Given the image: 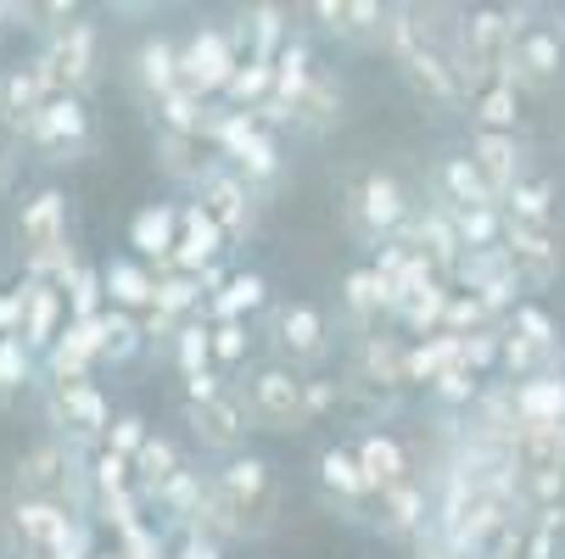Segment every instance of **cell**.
I'll return each mask as SVG.
<instances>
[{"mask_svg":"<svg viewBox=\"0 0 565 559\" xmlns=\"http://www.w3.org/2000/svg\"><path fill=\"white\" fill-rule=\"evenodd\" d=\"M532 12L537 7H470V12H459V34H454L448 62H454L465 101L488 85H510V40Z\"/></svg>","mask_w":565,"mask_h":559,"instance_id":"6da1fadb","label":"cell"},{"mask_svg":"<svg viewBox=\"0 0 565 559\" xmlns=\"http://www.w3.org/2000/svg\"><path fill=\"white\" fill-rule=\"evenodd\" d=\"M375 40L386 45V56L397 62V73L409 78V90H415L426 107H437V112H459V107H465V90H459V78H454V62H448V51L431 40V29L420 23L415 7L386 12V23H381Z\"/></svg>","mask_w":565,"mask_h":559,"instance_id":"7a4b0ae2","label":"cell"},{"mask_svg":"<svg viewBox=\"0 0 565 559\" xmlns=\"http://www.w3.org/2000/svg\"><path fill=\"white\" fill-rule=\"evenodd\" d=\"M218 504H224V520H230V537H258L269 520H275V475L258 453H235L218 475H207Z\"/></svg>","mask_w":565,"mask_h":559,"instance_id":"3957f363","label":"cell"},{"mask_svg":"<svg viewBox=\"0 0 565 559\" xmlns=\"http://www.w3.org/2000/svg\"><path fill=\"white\" fill-rule=\"evenodd\" d=\"M510 85L532 90V96L565 90V23L559 18L532 12L515 29V40H510Z\"/></svg>","mask_w":565,"mask_h":559,"instance_id":"277c9868","label":"cell"},{"mask_svg":"<svg viewBox=\"0 0 565 559\" xmlns=\"http://www.w3.org/2000/svg\"><path fill=\"white\" fill-rule=\"evenodd\" d=\"M409 218H415V207H409V191H403L392 174H381V169H370V174H359L353 185H348V224H353V235L364 247H386V241H397L403 229H409Z\"/></svg>","mask_w":565,"mask_h":559,"instance_id":"5b68a950","label":"cell"},{"mask_svg":"<svg viewBox=\"0 0 565 559\" xmlns=\"http://www.w3.org/2000/svg\"><path fill=\"white\" fill-rule=\"evenodd\" d=\"M40 67H45V78H51L56 96H78V90L96 78V23H78V18L62 23V29L51 34Z\"/></svg>","mask_w":565,"mask_h":559,"instance_id":"8992f818","label":"cell"},{"mask_svg":"<svg viewBox=\"0 0 565 559\" xmlns=\"http://www.w3.org/2000/svg\"><path fill=\"white\" fill-rule=\"evenodd\" d=\"M185 420H191V431H196L202 448L230 453V459L241 453V442H247V431H253L247 397H241L235 386H218L213 397H202V404H185Z\"/></svg>","mask_w":565,"mask_h":559,"instance_id":"52a82bcc","label":"cell"},{"mask_svg":"<svg viewBox=\"0 0 565 559\" xmlns=\"http://www.w3.org/2000/svg\"><path fill=\"white\" fill-rule=\"evenodd\" d=\"M23 135H29V146H40L51 157V163H67L73 151L90 146V112H85L78 96H51Z\"/></svg>","mask_w":565,"mask_h":559,"instance_id":"ba28073f","label":"cell"},{"mask_svg":"<svg viewBox=\"0 0 565 559\" xmlns=\"http://www.w3.org/2000/svg\"><path fill=\"white\" fill-rule=\"evenodd\" d=\"M247 397V415L258 431H302V380L291 369H258L253 386L241 391Z\"/></svg>","mask_w":565,"mask_h":559,"instance_id":"9c48e42d","label":"cell"},{"mask_svg":"<svg viewBox=\"0 0 565 559\" xmlns=\"http://www.w3.org/2000/svg\"><path fill=\"white\" fill-rule=\"evenodd\" d=\"M504 264H510L521 291H548L554 275H559V235L554 229L504 224Z\"/></svg>","mask_w":565,"mask_h":559,"instance_id":"30bf717a","label":"cell"},{"mask_svg":"<svg viewBox=\"0 0 565 559\" xmlns=\"http://www.w3.org/2000/svg\"><path fill=\"white\" fill-rule=\"evenodd\" d=\"M196 207L218 224L224 241H241V235L253 229V191L241 185V174L224 169V163H213V169L196 180Z\"/></svg>","mask_w":565,"mask_h":559,"instance_id":"8fae6325","label":"cell"},{"mask_svg":"<svg viewBox=\"0 0 565 559\" xmlns=\"http://www.w3.org/2000/svg\"><path fill=\"white\" fill-rule=\"evenodd\" d=\"M235 62H241V51L218 34V29H202V34H191V45L180 51V90H191V96H218L224 85H230V73H235Z\"/></svg>","mask_w":565,"mask_h":559,"instance_id":"7c38bea8","label":"cell"},{"mask_svg":"<svg viewBox=\"0 0 565 559\" xmlns=\"http://www.w3.org/2000/svg\"><path fill=\"white\" fill-rule=\"evenodd\" d=\"M431 207H443L448 218H459V213L499 207V196L488 191V180L476 174V163H470L465 151H448L443 163H437V174H431Z\"/></svg>","mask_w":565,"mask_h":559,"instance_id":"4fadbf2b","label":"cell"},{"mask_svg":"<svg viewBox=\"0 0 565 559\" xmlns=\"http://www.w3.org/2000/svg\"><path fill=\"white\" fill-rule=\"evenodd\" d=\"M18 487H23V498H34V504L67 509V487H73V459H67V448H62V442L29 448L23 464H18Z\"/></svg>","mask_w":565,"mask_h":559,"instance_id":"5bb4252c","label":"cell"},{"mask_svg":"<svg viewBox=\"0 0 565 559\" xmlns=\"http://www.w3.org/2000/svg\"><path fill=\"white\" fill-rule=\"evenodd\" d=\"M18 308H23L18 342H23L29 353L51 347V342L62 336V325H67V302H62V291L45 286V280H23V286H18Z\"/></svg>","mask_w":565,"mask_h":559,"instance_id":"9a60e30c","label":"cell"},{"mask_svg":"<svg viewBox=\"0 0 565 559\" xmlns=\"http://www.w3.org/2000/svg\"><path fill=\"white\" fill-rule=\"evenodd\" d=\"M51 415L56 426H67L73 437H107L113 426V409H107V397L96 380H67V386H51Z\"/></svg>","mask_w":565,"mask_h":559,"instance_id":"2e32d148","label":"cell"},{"mask_svg":"<svg viewBox=\"0 0 565 559\" xmlns=\"http://www.w3.org/2000/svg\"><path fill=\"white\" fill-rule=\"evenodd\" d=\"M218 252H224L218 224H213L196 202H185V207H180V241H174V258H169L163 269H169V275H202Z\"/></svg>","mask_w":565,"mask_h":559,"instance_id":"e0dca14e","label":"cell"},{"mask_svg":"<svg viewBox=\"0 0 565 559\" xmlns=\"http://www.w3.org/2000/svg\"><path fill=\"white\" fill-rule=\"evenodd\" d=\"M51 96H56V90H51V78H45V67H40V56H34V62H23V67H12L7 78H0V118L23 135Z\"/></svg>","mask_w":565,"mask_h":559,"instance_id":"ac0fdd59","label":"cell"},{"mask_svg":"<svg viewBox=\"0 0 565 559\" xmlns=\"http://www.w3.org/2000/svg\"><path fill=\"white\" fill-rule=\"evenodd\" d=\"M470 163H476V174L488 180V191L493 196H504L521 174H526V151H521V135H476L470 140Z\"/></svg>","mask_w":565,"mask_h":559,"instance_id":"d6986e66","label":"cell"},{"mask_svg":"<svg viewBox=\"0 0 565 559\" xmlns=\"http://www.w3.org/2000/svg\"><path fill=\"white\" fill-rule=\"evenodd\" d=\"M499 213L504 224H526V229H554V213H559V191L548 174H521L504 196H499Z\"/></svg>","mask_w":565,"mask_h":559,"instance_id":"ffe728a7","label":"cell"},{"mask_svg":"<svg viewBox=\"0 0 565 559\" xmlns=\"http://www.w3.org/2000/svg\"><path fill=\"white\" fill-rule=\"evenodd\" d=\"M326 313L319 308H308V302H291V308H280V319H275V342H280V353L291 358V364H313V358H326Z\"/></svg>","mask_w":565,"mask_h":559,"instance_id":"44dd1931","label":"cell"},{"mask_svg":"<svg viewBox=\"0 0 565 559\" xmlns=\"http://www.w3.org/2000/svg\"><path fill=\"white\" fill-rule=\"evenodd\" d=\"M291 123L308 129V135H326L342 123V78L326 73V67H313V78L302 85V96L291 101Z\"/></svg>","mask_w":565,"mask_h":559,"instance_id":"7402d4cb","label":"cell"},{"mask_svg":"<svg viewBox=\"0 0 565 559\" xmlns=\"http://www.w3.org/2000/svg\"><path fill=\"white\" fill-rule=\"evenodd\" d=\"M174 241H180V207L151 202V207L135 213V224H129V247H135L146 264L163 269V264L174 258Z\"/></svg>","mask_w":565,"mask_h":559,"instance_id":"603a6c76","label":"cell"},{"mask_svg":"<svg viewBox=\"0 0 565 559\" xmlns=\"http://www.w3.org/2000/svg\"><path fill=\"white\" fill-rule=\"evenodd\" d=\"M174 475H185V464H180V448L169 437H146L140 453L129 459V482L140 487V498H163L174 487Z\"/></svg>","mask_w":565,"mask_h":559,"instance_id":"cb8c5ba5","label":"cell"},{"mask_svg":"<svg viewBox=\"0 0 565 559\" xmlns=\"http://www.w3.org/2000/svg\"><path fill=\"white\" fill-rule=\"evenodd\" d=\"M102 297H107L118 313H151L157 275H151L146 264H107V269H102Z\"/></svg>","mask_w":565,"mask_h":559,"instance_id":"d4e9b609","label":"cell"},{"mask_svg":"<svg viewBox=\"0 0 565 559\" xmlns=\"http://www.w3.org/2000/svg\"><path fill=\"white\" fill-rule=\"evenodd\" d=\"M359 475H364V482H370V493H386V487H397V482H409V453H403L392 437H364L359 442Z\"/></svg>","mask_w":565,"mask_h":559,"instance_id":"484cf974","label":"cell"},{"mask_svg":"<svg viewBox=\"0 0 565 559\" xmlns=\"http://www.w3.org/2000/svg\"><path fill=\"white\" fill-rule=\"evenodd\" d=\"M313 18L326 23L331 34H342V40H370V34H381L386 7L381 0H319Z\"/></svg>","mask_w":565,"mask_h":559,"instance_id":"4316f807","label":"cell"},{"mask_svg":"<svg viewBox=\"0 0 565 559\" xmlns=\"http://www.w3.org/2000/svg\"><path fill=\"white\" fill-rule=\"evenodd\" d=\"M381 504H375V526L386 531V537H415L420 526H426V493L415 487V482H397V487H386V493H375Z\"/></svg>","mask_w":565,"mask_h":559,"instance_id":"83f0119b","label":"cell"},{"mask_svg":"<svg viewBox=\"0 0 565 559\" xmlns=\"http://www.w3.org/2000/svg\"><path fill=\"white\" fill-rule=\"evenodd\" d=\"M403 358H409V347H403L397 336H364V347H359V380L364 386H381V391L409 386V380H403Z\"/></svg>","mask_w":565,"mask_h":559,"instance_id":"f1b7e54d","label":"cell"},{"mask_svg":"<svg viewBox=\"0 0 565 559\" xmlns=\"http://www.w3.org/2000/svg\"><path fill=\"white\" fill-rule=\"evenodd\" d=\"M78 520L67 515V509H56V504H34V498H23L18 504V537L23 542H34L40 553H56L62 542H67V531H73Z\"/></svg>","mask_w":565,"mask_h":559,"instance_id":"f546056e","label":"cell"},{"mask_svg":"<svg viewBox=\"0 0 565 559\" xmlns=\"http://www.w3.org/2000/svg\"><path fill=\"white\" fill-rule=\"evenodd\" d=\"M465 107L476 118V135H515V123H521V90L515 85H488V90H476Z\"/></svg>","mask_w":565,"mask_h":559,"instance_id":"4dcf8cb0","label":"cell"},{"mask_svg":"<svg viewBox=\"0 0 565 559\" xmlns=\"http://www.w3.org/2000/svg\"><path fill=\"white\" fill-rule=\"evenodd\" d=\"M157 157H163V174H174V180H185V185H196L207 169H213V157H207V140L202 135H157Z\"/></svg>","mask_w":565,"mask_h":559,"instance_id":"1f68e13d","label":"cell"},{"mask_svg":"<svg viewBox=\"0 0 565 559\" xmlns=\"http://www.w3.org/2000/svg\"><path fill=\"white\" fill-rule=\"evenodd\" d=\"M448 369H459V342L454 336H426L420 347H409V358H403V380L409 386H437Z\"/></svg>","mask_w":565,"mask_h":559,"instance_id":"d6a6232c","label":"cell"},{"mask_svg":"<svg viewBox=\"0 0 565 559\" xmlns=\"http://www.w3.org/2000/svg\"><path fill=\"white\" fill-rule=\"evenodd\" d=\"M230 101V112H258L269 96H275V67L269 62H235L230 85L218 90Z\"/></svg>","mask_w":565,"mask_h":559,"instance_id":"836d02e7","label":"cell"},{"mask_svg":"<svg viewBox=\"0 0 565 559\" xmlns=\"http://www.w3.org/2000/svg\"><path fill=\"white\" fill-rule=\"evenodd\" d=\"M241 40H247V56H241V62H275L280 45L291 40L286 12H280V7H258V12H247V23H241Z\"/></svg>","mask_w":565,"mask_h":559,"instance_id":"e575fe53","label":"cell"},{"mask_svg":"<svg viewBox=\"0 0 565 559\" xmlns=\"http://www.w3.org/2000/svg\"><path fill=\"white\" fill-rule=\"evenodd\" d=\"M135 73H140V85L163 101V96L180 90V51H174L169 40H146L140 56H135Z\"/></svg>","mask_w":565,"mask_h":559,"instance_id":"d590c367","label":"cell"},{"mask_svg":"<svg viewBox=\"0 0 565 559\" xmlns=\"http://www.w3.org/2000/svg\"><path fill=\"white\" fill-rule=\"evenodd\" d=\"M269 297V286H264V275H253V269H241V275H230L213 297H207V313H213V325H224V319H241L247 308H258Z\"/></svg>","mask_w":565,"mask_h":559,"instance_id":"8d00e7d4","label":"cell"},{"mask_svg":"<svg viewBox=\"0 0 565 559\" xmlns=\"http://www.w3.org/2000/svg\"><path fill=\"white\" fill-rule=\"evenodd\" d=\"M319 482H326V493H337L342 504H364V498H375L370 482L359 475V459L342 453V448H326V453H319Z\"/></svg>","mask_w":565,"mask_h":559,"instance_id":"74e56055","label":"cell"},{"mask_svg":"<svg viewBox=\"0 0 565 559\" xmlns=\"http://www.w3.org/2000/svg\"><path fill=\"white\" fill-rule=\"evenodd\" d=\"M62 302H67V325H90V319H102V313H107L102 269H85V264H78L73 280L62 286Z\"/></svg>","mask_w":565,"mask_h":559,"instance_id":"f35d334b","label":"cell"},{"mask_svg":"<svg viewBox=\"0 0 565 559\" xmlns=\"http://www.w3.org/2000/svg\"><path fill=\"white\" fill-rule=\"evenodd\" d=\"M342 302H348V313H353V325H381L386 319V291H381V280L370 275V269H353L348 280H342Z\"/></svg>","mask_w":565,"mask_h":559,"instance_id":"ab89813d","label":"cell"},{"mask_svg":"<svg viewBox=\"0 0 565 559\" xmlns=\"http://www.w3.org/2000/svg\"><path fill=\"white\" fill-rule=\"evenodd\" d=\"M140 342H146V331L135 313H118V308L102 313V364H129L140 353Z\"/></svg>","mask_w":565,"mask_h":559,"instance_id":"60d3db41","label":"cell"},{"mask_svg":"<svg viewBox=\"0 0 565 559\" xmlns=\"http://www.w3.org/2000/svg\"><path fill=\"white\" fill-rule=\"evenodd\" d=\"M202 308V286L196 275H157V297H151V313L174 319V325H185V313Z\"/></svg>","mask_w":565,"mask_h":559,"instance_id":"b9f144b4","label":"cell"},{"mask_svg":"<svg viewBox=\"0 0 565 559\" xmlns=\"http://www.w3.org/2000/svg\"><path fill=\"white\" fill-rule=\"evenodd\" d=\"M504 331H515V336H526L532 347H543V353H565V336H559V325L537 308V302H515L510 308V319H504Z\"/></svg>","mask_w":565,"mask_h":559,"instance_id":"7bdbcfd3","label":"cell"},{"mask_svg":"<svg viewBox=\"0 0 565 559\" xmlns=\"http://www.w3.org/2000/svg\"><path fill=\"white\" fill-rule=\"evenodd\" d=\"M157 112H163V129L169 135H202V123H207V101L191 96V90L163 96V101H157Z\"/></svg>","mask_w":565,"mask_h":559,"instance_id":"ee69618b","label":"cell"},{"mask_svg":"<svg viewBox=\"0 0 565 559\" xmlns=\"http://www.w3.org/2000/svg\"><path fill=\"white\" fill-rule=\"evenodd\" d=\"M207 358H213L218 369L241 364V358H247V325H241V319H224V325H207Z\"/></svg>","mask_w":565,"mask_h":559,"instance_id":"f6af8a7d","label":"cell"},{"mask_svg":"<svg viewBox=\"0 0 565 559\" xmlns=\"http://www.w3.org/2000/svg\"><path fill=\"white\" fill-rule=\"evenodd\" d=\"M174 353H180L185 380L202 375V369H213V358H207V319H202V325H180V331H174Z\"/></svg>","mask_w":565,"mask_h":559,"instance_id":"bcb514c9","label":"cell"},{"mask_svg":"<svg viewBox=\"0 0 565 559\" xmlns=\"http://www.w3.org/2000/svg\"><path fill=\"white\" fill-rule=\"evenodd\" d=\"M34 369V353L18 342V336H0V391H18Z\"/></svg>","mask_w":565,"mask_h":559,"instance_id":"7dc6e473","label":"cell"},{"mask_svg":"<svg viewBox=\"0 0 565 559\" xmlns=\"http://www.w3.org/2000/svg\"><path fill=\"white\" fill-rule=\"evenodd\" d=\"M146 437H151V431H146V420H140V415H118V420L107 426V453H118V459H135Z\"/></svg>","mask_w":565,"mask_h":559,"instance_id":"c3c4849f","label":"cell"},{"mask_svg":"<svg viewBox=\"0 0 565 559\" xmlns=\"http://www.w3.org/2000/svg\"><path fill=\"white\" fill-rule=\"evenodd\" d=\"M129 487V459H118V453H96V493L107 498V493H124Z\"/></svg>","mask_w":565,"mask_h":559,"instance_id":"681fc988","label":"cell"},{"mask_svg":"<svg viewBox=\"0 0 565 559\" xmlns=\"http://www.w3.org/2000/svg\"><path fill=\"white\" fill-rule=\"evenodd\" d=\"M337 404V380H302V420H319Z\"/></svg>","mask_w":565,"mask_h":559,"instance_id":"f907efd6","label":"cell"},{"mask_svg":"<svg viewBox=\"0 0 565 559\" xmlns=\"http://www.w3.org/2000/svg\"><path fill=\"white\" fill-rule=\"evenodd\" d=\"M18 319H23L18 291H0V336H18Z\"/></svg>","mask_w":565,"mask_h":559,"instance_id":"816d5d0a","label":"cell"},{"mask_svg":"<svg viewBox=\"0 0 565 559\" xmlns=\"http://www.w3.org/2000/svg\"><path fill=\"white\" fill-rule=\"evenodd\" d=\"M180 559H218V542H207V537H191V542L180 548Z\"/></svg>","mask_w":565,"mask_h":559,"instance_id":"f5cc1de1","label":"cell"},{"mask_svg":"<svg viewBox=\"0 0 565 559\" xmlns=\"http://www.w3.org/2000/svg\"><path fill=\"white\" fill-rule=\"evenodd\" d=\"M7 185H12V157L0 151V191H7Z\"/></svg>","mask_w":565,"mask_h":559,"instance_id":"db71d44e","label":"cell"},{"mask_svg":"<svg viewBox=\"0 0 565 559\" xmlns=\"http://www.w3.org/2000/svg\"><path fill=\"white\" fill-rule=\"evenodd\" d=\"M554 18H559V23H565V7H559V12H554Z\"/></svg>","mask_w":565,"mask_h":559,"instance_id":"11a10c76","label":"cell"},{"mask_svg":"<svg viewBox=\"0 0 565 559\" xmlns=\"http://www.w3.org/2000/svg\"><path fill=\"white\" fill-rule=\"evenodd\" d=\"M0 34H7V18H0Z\"/></svg>","mask_w":565,"mask_h":559,"instance_id":"9f6ffc18","label":"cell"},{"mask_svg":"<svg viewBox=\"0 0 565 559\" xmlns=\"http://www.w3.org/2000/svg\"><path fill=\"white\" fill-rule=\"evenodd\" d=\"M559 380H565V375H559Z\"/></svg>","mask_w":565,"mask_h":559,"instance_id":"6f0895ef","label":"cell"}]
</instances>
